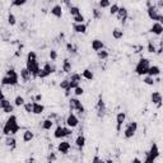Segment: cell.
<instances>
[{"label":"cell","mask_w":163,"mask_h":163,"mask_svg":"<svg viewBox=\"0 0 163 163\" xmlns=\"http://www.w3.org/2000/svg\"><path fill=\"white\" fill-rule=\"evenodd\" d=\"M19 83V74L14 69L7 70V74L1 78V85H17Z\"/></svg>","instance_id":"cell-1"},{"label":"cell","mask_w":163,"mask_h":163,"mask_svg":"<svg viewBox=\"0 0 163 163\" xmlns=\"http://www.w3.org/2000/svg\"><path fill=\"white\" fill-rule=\"evenodd\" d=\"M149 68H151V60L147 57H141L135 66V73L140 76H143V75L145 76V75H148Z\"/></svg>","instance_id":"cell-2"},{"label":"cell","mask_w":163,"mask_h":163,"mask_svg":"<svg viewBox=\"0 0 163 163\" xmlns=\"http://www.w3.org/2000/svg\"><path fill=\"white\" fill-rule=\"evenodd\" d=\"M25 68H27L28 71L31 73V75L33 76V78L38 76L40 75V73H41V68H40V64H38L37 60H27Z\"/></svg>","instance_id":"cell-3"},{"label":"cell","mask_w":163,"mask_h":163,"mask_svg":"<svg viewBox=\"0 0 163 163\" xmlns=\"http://www.w3.org/2000/svg\"><path fill=\"white\" fill-rule=\"evenodd\" d=\"M69 108H70V111H76L79 115H83L85 112V108H84L83 103H82L76 97H73L69 100Z\"/></svg>","instance_id":"cell-4"},{"label":"cell","mask_w":163,"mask_h":163,"mask_svg":"<svg viewBox=\"0 0 163 163\" xmlns=\"http://www.w3.org/2000/svg\"><path fill=\"white\" fill-rule=\"evenodd\" d=\"M71 129L68 127V126H57L56 129H55V132H54V138L55 139H63L65 138V136H69L71 135Z\"/></svg>","instance_id":"cell-5"},{"label":"cell","mask_w":163,"mask_h":163,"mask_svg":"<svg viewBox=\"0 0 163 163\" xmlns=\"http://www.w3.org/2000/svg\"><path fill=\"white\" fill-rule=\"evenodd\" d=\"M18 124V119H17L15 115H10L9 119L7 120V122L4 124V126H3V134L5 135V136H9V130H10V127L12 126H14Z\"/></svg>","instance_id":"cell-6"},{"label":"cell","mask_w":163,"mask_h":163,"mask_svg":"<svg viewBox=\"0 0 163 163\" xmlns=\"http://www.w3.org/2000/svg\"><path fill=\"white\" fill-rule=\"evenodd\" d=\"M56 71V68H55L54 64H50V63H46L44 68L41 69V73H40V75H38V78H41V79H45L47 78V76H50L52 73Z\"/></svg>","instance_id":"cell-7"},{"label":"cell","mask_w":163,"mask_h":163,"mask_svg":"<svg viewBox=\"0 0 163 163\" xmlns=\"http://www.w3.org/2000/svg\"><path fill=\"white\" fill-rule=\"evenodd\" d=\"M136 130H138V122H136V121H131L126 126L125 131H124V136H125L126 139H130V138H132V136L135 135Z\"/></svg>","instance_id":"cell-8"},{"label":"cell","mask_w":163,"mask_h":163,"mask_svg":"<svg viewBox=\"0 0 163 163\" xmlns=\"http://www.w3.org/2000/svg\"><path fill=\"white\" fill-rule=\"evenodd\" d=\"M65 124H66V126H68V127L74 129V127H76V126L79 125V119L76 117L73 112H70V114H69V116H68L66 120H65Z\"/></svg>","instance_id":"cell-9"},{"label":"cell","mask_w":163,"mask_h":163,"mask_svg":"<svg viewBox=\"0 0 163 163\" xmlns=\"http://www.w3.org/2000/svg\"><path fill=\"white\" fill-rule=\"evenodd\" d=\"M147 13H148V17L151 18L152 20H154V22H158V18H159V13H158V9H157V7L153 5L152 7H149L148 9H147Z\"/></svg>","instance_id":"cell-10"},{"label":"cell","mask_w":163,"mask_h":163,"mask_svg":"<svg viewBox=\"0 0 163 163\" xmlns=\"http://www.w3.org/2000/svg\"><path fill=\"white\" fill-rule=\"evenodd\" d=\"M125 120H126V114L125 112H119L116 115V130L120 132L121 131V127L124 125V122H125Z\"/></svg>","instance_id":"cell-11"},{"label":"cell","mask_w":163,"mask_h":163,"mask_svg":"<svg viewBox=\"0 0 163 163\" xmlns=\"http://www.w3.org/2000/svg\"><path fill=\"white\" fill-rule=\"evenodd\" d=\"M147 154L151 158H153L154 161L157 159L158 157L161 156V152H159V148H158V145H157V143H153L152 144V147H151V149H149V152H147Z\"/></svg>","instance_id":"cell-12"},{"label":"cell","mask_w":163,"mask_h":163,"mask_svg":"<svg viewBox=\"0 0 163 163\" xmlns=\"http://www.w3.org/2000/svg\"><path fill=\"white\" fill-rule=\"evenodd\" d=\"M70 148H71V145H70L69 141L64 140V141H61V143H59L57 152L61 153V154H68V153H69V151H70Z\"/></svg>","instance_id":"cell-13"},{"label":"cell","mask_w":163,"mask_h":163,"mask_svg":"<svg viewBox=\"0 0 163 163\" xmlns=\"http://www.w3.org/2000/svg\"><path fill=\"white\" fill-rule=\"evenodd\" d=\"M149 32L153 33V35H156V36H161V35H163V25L158 22H154L153 25L151 27V29H149Z\"/></svg>","instance_id":"cell-14"},{"label":"cell","mask_w":163,"mask_h":163,"mask_svg":"<svg viewBox=\"0 0 163 163\" xmlns=\"http://www.w3.org/2000/svg\"><path fill=\"white\" fill-rule=\"evenodd\" d=\"M151 101H152L153 105H157V107H161L162 106V101H163L162 94L159 92H153L151 94Z\"/></svg>","instance_id":"cell-15"},{"label":"cell","mask_w":163,"mask_h":163,"mask_svg":"<svg viewBox=\"0 0 163 163\" xmlns=\"http://www.w3.org/2000/svg\"><path fill=\"white\" fill-rule=\"evenodd\" d=\"M97 111H98V117H103L105 115V111H106V105L103 100H102V96H100V98H98V102H97Z\"/></svg>","instance_id":"cell-16"},{"label":"cell","mask_w":163,"mask_h":163,"mask_svg":"<svg viewBox=\"0 0 163 163\" xmlns=\"http://www.w3.org/2000/svg\"><path fill=\"white\" fill-rule=\"evenodd\" d=\"M127 14H129V12H127V9L125 7H120V10H119V13H117V18H119V20L121 23H125L126 22V19H127Z\"/></svg>","instance_id":"cell-17"},{"label":"cell","mask_w":163,"mask_h":163,"mask_svg":"<svg viewBox=\"0 0 163 163\" xmlns=\"http://www.w3.org/2000/svg\"><path fill=\"white\" fill-rule=\"evenodd\" d=\"M92 50L97 51V52H98V51H101V50H105V44L101 40L96 38V40L92 41Z\"/></svg>","instance_id":"cell-18"},{"label":"cell","mask_w":163,"mask_h":163,"mask_svg":"<svg viewBox=\"0 0 163 163\" xmlns=\"http://www.w3.org/2000/svg\"><path fill=\"white\" fill-rule=\"evenodd\" d=\"M51 14H52L54 17H56V18H61L63 17V7L61 5H54L52 8H51Z\"/></svg>","instance_id":"cell-19"},{"label":"cell","mask_w":163,"mask_h":163,"mask_svg":"<svg viewBox=\"0 0 163 163\" xmlns=\"http://www.w3.org/2000/svg\"><path fill=\"white\" fill-rule=\"evenodd\" d=\"M45 111V106L40 103V102H33V112L35 115H41Z\"/></svg>","instance_id":"cell-20"},{"label":"cell","mask_w":163,"mask_h":163,"mask_svg":"<svg viewBox=\"0 0 163 163\" xmlns=\"http://www.w3.org/2000/svg\"><path fill=\"white\" fill-rule=\"evenodd\" d=\"M159 74H161L159 66H157V65H151V68H149V70H148V75L152 76V78H154V76H158Z\"/></svg>","instance_id":"cell-21"},{"label":"cell","mask_w":163,"mask_h":163,"mask_svg":"<svg viewBox=\"0 0 163 163\" xmlns=\"http://www.w3.org/2000/svg\"><path fill=\"white\" fill-rule=\"evenodd\" d=\"M73 29H74V32H76V33H85L87 32V24L85 23H82V24L74 23L73 24Z\"/></svg>","instance_id":"cell-22"},{"label":"cell","mask_w":163,"mask_h":163,"mask_svg":"<svg viewBox=\"0 0 163 163\" xmlns=\"http://www.w3.org/2000/svg\"><path fill=\"white\" fill-rule=\"evenodd\" d=\"M75 145L78 147L79 149H83L84 148V145H85V136L83 134H80L76 136V139H75Z\"/></svg>","instance_id":"cell-23"},{"label":"cell","mask_w":163,"mask_h":163,"mask_svg":"<svg viewBox=\"0 0 163 163\" xmlns=\"http://www.w3.org/2000/svg\"><path fill=\"white\" fill-rule=\"evenodd\" d=\"M61 69L64 73H66V74H69V73H71V63H70V60L69 59H65L63 61V66H61Z\"/></svg>","instance_id":"cell-24"},{"label":"cell","mask_w":163,"mask_h":163,"mask_svg":"<svg viewBox=\"0 0 163 163\" xmlns=\"http://www.w3.org/2000/svg\"><path fill=\"white\" fill-rule=\"evenodd\" d=\"M20 78H22L23 82H28L31 79V73L28 71L27 68H23V69H20Z\"/></svg>","instance_id":"cell-25"},{"label":"cell","mask_w":163,"mask_h":163,"mask_svg":"<svg viewBox=\"0 0 163 163\" xmlns=\"http://www.w3.org/2000/svg\"><path fill=\"white\" fill-rule=\"evenodd\" d=\"M54 126V120L51 119H46L44 122H42V130H51V127Z\"/></svg>","instance_id":"cell-26"},{"label":"cell","mask_w":163,"mask_h":163,"mask_svg":"<svg viewBox=\"0 0 163 163\" xmlns=\"http://www.w3.org/2000/svg\"><path fill=\"white\" fill-rule=\"evenodd\" d=\"M82 76H83L84 79H87V80H93V79H94L93 71L89 70V69H84L83 73H82Z\"/></svg>","instance_id":"cell-27"},{"label":"cell","mask_w":163,"mask_h":163,"mask_svg":"<svg viewBox=\"0 0 163 163\" xmlns=\"http://www.w3.org/2000/svg\"><path fill=\"white\" fill-rule=\"evenodd\" d=\"M33 136H35V134L31 130H25L23 132V141L24 143H28V141H31L33 139Z\"/></svg>","instance_id":"cell-28"},{"label":"cell","mask_w":163,"mask_h":163,"mask_svg":"<svg viewBox=\"0 0 163 163\" xmlns=\"http://www.w3.org/2000/svg\"><path fill=\"white\" fill-rule=\"evenodd\" d=\"M112 37L115 38V40H121V38L124 37V31L120 28H115L112 31Z\"/></svg>","instance_id":"cell-29"},{"label":"cell","mask_w":163,"mask_h":163,"mask_svg":"<svg viewBox=\"0 0 163 163\" xmlns=\"http://www.w3.org/2000/svg\"><path fill=\"white\" fill-rule=\"evenodd\" d=\"M15 143H17V140L14 136H7L5 138V145L7 147H10V148H14L15 147Z\"/></svg>","instance_id":"cell-30"},{"label":"cell","mask_w":163,"mask_h":163,"mask_svg":"<svg viewBox=\"0 0 163 163\" xmlns=\"http://www.w3.org/2000/svg\"><path fill=\"white\" fill-rule=\"evenodd\" d=\"M25 105V100L23 96H17L14 98V106L15 107H20V106H24Z\"/></svg>","instance_id":"cell-31"},{"label":"cell","mask_w":163,"mask_h":163,"mask_svg":"<svg viewBox=\"0 0 163 163\" xmlns=\"http://www.w3.org/2000/svg\"><path fill=\"white\" fill-rule=\"evenodd\" d=\"M59 87L61 88V89H64V91L69 89V88H70V80H69V79H63L61 82H60Z\"/></svg>","instance_id":"cell-32"},{"label":"cell","mask_w":163,"mask_h":163,"mask_svg":"<svg viewBox=\"0 0 163 163\" xmlns=\"http://www.w3.org/2000/svg\"><path fill=\"white\" fill-rule=\"evenodd\" d=\"M119 10H120V5H119V4H116V3H114L110 7V14L111 15H117Z\"/></svg>","instance_id":"cell-33"},{"label":"cell","mask_w":163,"mask_h":163,"mask_svg":"<svg viewBox=\"0 0 163 163\" xmlns=\"http://www.w3.org/2000/svg\"><path fill=\"white\" fill-rule=\"evenodd\" d=\"M97 56L101 60H106V59H108L110 54H108V51H106V50H101V51H98L97 52Z\"/></svg>","instance_id":"cell-34"},{"label":"cell","mask_w":163,"mask_h":163,"mask_svg":"<svg viewBox=\"0 0 163 163\" xmlns=\"http://www.w3.org/2000/svg\"><path fill=\"white\" fill-rule=\"evenodd\" d=\"M69 13H70V15L74 18V17H76V15H79V14H82L80 13V9L78 7H75V5H73L70 9H69Z\"/></svg>","instance_id":"cell-35"},{"label":"cell","mask_w":163,"mask_h":163,"mask_svg":"<svg viewBox=\"0 0 163 163\" xmlns=\"http://www.w3.org/2000/svg\"><path fill=\"white\" fill-rule=\"evenodd\" d=\"M9 105H10V102L8 101L7 98H5V96H4V94L1 93V101H0V108L4 110V108H5V107H8Z\"/></svg>","instance_id":"cell-36"},{"label":"cell","mask_w":163,"mask_h":163,"mask_svg":"<svg viewBox=\"0 0 163 163\" xmlns=\"http://www.w3.org/2000/svg\"><path fill=\"white\" fill-rule=\"evenodd\" d=\"M69 80L70 82H78V83H80V82H82V75L78 74V73H73V74H70Z\"/></svg>","instance_id":"cell-37"},{"label":"cell","mask_w":163,"mask_h":163,"mask_svg":"<svg viewBox=\"0 0 163 163\" xmlns=\"http://www.w3.org/2000/svg\"><path fill=\"white\" fill-rule=\"evenodd\" d=\"M143 83L144 84H147V85H154V78H152V76H149V75H145L144 78H143Z\"/></svg>","instance_id":"cell-38"},{"label":"cell","mask_w":163,"mask_h":163,"mask_svg":"<svg viewBox=\"0 0 163 163\" xmlns=\"http://www.w3.org/2000/svg\"><path fill=\"white\" fill-rule=\"evenodd\" d=\"M23 107H24V111L27 114H32L33 112V102H25V105Z\"/></svg>","instance_id":"cell-39"},{"label":"cell","mask_w":163,"mask_h":163,"mask_svg":"<svg viewBox=\"0 0 163 163\" xmlns=\"http://www.w3.org/2000/svg\"><path fill=\"white\" fill-rule=\"evenodd\" d=\"M56 162V153L50 152L47 154V163H55Z\"/></svg>","instance_id":"cell-40"},{"label":"cell","mask_w":163,"mask_h":163,"mask_svg":"<svg viewBox=\"0 0 163 163\" xmlns=\"http://www.w3.org/2000/svg\"><path fill=\"white\" fill-rule=\"evenodd\" d=\"M66 50L69 54H76V47L71 44V42H68L66 44Z\"/></svg>","instance_id":"cell-41"},{"label":"cell","mask_w":163,"mask_h":163,"mask_svg":"<svg viewBox=\"0 0 163 163\" xmlns=\"http://www.w3.org/2000/svg\"><path fill=\"white\" fill-rule=\"evenodd\" d=\"M73 20H74V23H76V24H82V23H84L85 18H84L83 14H79V15L74 17V18H73Z\"/></svg>","instance_id":"cell-42"},{"label":"cell","mask_w":163,"mask_h":163,"mask_svg":"<svg viewBox=\"0 0 163 163\" xmlns=\"http://www.w3.org/2000/svg\"><path fill=\"white\" fill-rule=\"evenodd\" d=\"M8 23L10 25H15V23H17V18L13 13H9V14H8Z\"/></svg>","instance_id":"cell-43"},{"label":"cell","mask_w":163,"mask_h":163,"mask_svg":"<svg viewBox=\"0 0 163 163\" xmlns=\"http://www.w3.org/2000/svg\"><path fill=\"white\" fill-rule=\"evenodd\" d=\"M98 5H100V8L101 9H105V8H110L112 4H111L108 0H101L100 3H98Z\"/></svg>","instance_id":"cell-44"},{"label":"cell","mask_w":163,"mask_h":163,"mask_svg":"<svg viewBox=\"0 0 163 163\" xmlns=\"http://www.w3.org/2000/svg\"><path fill=\"white\" fill-rule=\"evenodd\" d=\"M92 12H93V18H94V19H100V18H102V10L97 9V8H94Z\"/></svg>","instance_id":"cell-45"},{"label":"cell","mask_w":163,"mask_h":163,"mask_svg":"<svg viewBox=\"0 0 163 163\" xmlns=\"http://www.w3.org/2000/svg\"><path fill=\"white\" fill-rule=\"evenodd\" d=\"M19 130H20V126L18 125V124H17V125H14V126H12V127H10V130H9V135H15Z\"/></svg>","instance_id":"cell-46"},{"label":"cell","mask_w":163,"mask_h":163,"mask_svg":"<svg viewBox=\"0 0 163 163\" xmlns=\"http://www.w3.org/2000/svg\"><path fill=\"white\" fill-rule=\"evenodd\" d=\"M147 49H148V52H151V54L157 52V49H156V46H154V44H153L152 41L148 44V47H147Z\"/></svg>","instance_id":"cell-47"},{"label":"cell","mask_w":163,"mask_h":163,"mask_svg":"<svg viewBox=\"0 0 163 163\" xmlns=\"http://www.w3.org/2000/svg\"><path fill=\"white\" fill-rule=\"evenodd\" d=\"M25 3H27V0H14V1L12 3V5L13 7H22Z\"/></svg>","instance_id":"cell-48"},{"label":"cell","mask_w":163,"mask_h":163,"mask_svg":"<svg viewBox=\"0 0 163 163\" xmlns=\"http://www.w3.org/2000/svg\"><path fill=\"white\" fill-rule=\"evenodd\" d=\"M83 93H84V89L82 88L80 85H79L78 88H75V89H74V94H75V97H80V96H83Z\"/></svg>","instance_id":"cell-49"},{"label":"cell","mask_w":163,"mask_h":163,"mask_svg":"<svg viewBox=\"0 0 163 163\" xmlns=\"http://www.w3.org/2000/svg\"><path fill=\"white\" fill-rule=\"evenodd\" d=\"M27 60H37V55L35 51H29L27 54Z\"/></svg>","instance_id":"cell-50"},{"label":"cell","mask_w":163,"mask_h":163,"mask_svg":"<svg viewBox=\"0 0 163 163\" xmlns=\"http://www.w3.org/2000/svg\"><path fill=\"white\" fill-rule=\"evenodd\" d=\"M13 111H14V106H13V105H9L8 107H5V108L3 110V112H4V114H9V115H12Z\"/></svg>","instance_id":"cell-51"},{"label":"cell","mask_w":163,"mask_h":163,"mask_svg":"<svg viewBox=\"0 0 163 163\" xmlns=\"http://www.w3.org/2000/svg\"><path fill=\"white\" fill-rule=\"evenodd\" d=\"M92 163H106V161H103L102 158H100L98 154H96V156L93 157V159H92Z\"/></svg>","instance_id":"cell-52"},{"label":"cell","mask_w":163,"mask_h":163,"mask_svg":"<svg viewBox=\"0 0 163 163\" xmlns=\"http://www.w3.org/2000/svg\"><path fill=\"white\" fill-rule=\"evenodd\" d=\"M49 55H50V59L52 60V61H55V60L57 59V52H56V51H55V50H51Z\"/></svg>","instance_id":"cell-53"},{"label":"cell","mask_w":163,"mask_h":163,"mask_svg":"<svg viewBox=\"0 0 163 163\" xmlns=\"http://www.w3.org/2000/svg\"><path fill=\"white\" fill-rule=\"evenodd\" d=\"M154 162H156V161H154L153 158H151V157H149L147 153H145V159H144V162H143V163H154Z\"/></svg>","instance_id":"cell-54"},{"label":"cell","mask_w":163,"mask_h":163,"mask_svg":"<svg viewBox=\"0 0 163 163\" xmlns=\"http://www.w3.org/2000/svg\"><path fill=\"white\" fill-rule=\"evenodd\" d=\"M40 101H42V94L38 93V94H36V97H35V102H40Z\"/></svg>","instance_id":"cell-55"},{"label":"cell","mask_w":163,"mask_h":163,"mask_svg":"<svg viewBox=\"0 0 163 163\" xmlns=\"http://www.w3.org/2000/svg\"><path fill=\"white\" fill-rule=\"evenodd\" d=\"M130 163H143L140 161V158H138V157H135V158H132V161L130 162Z\"/></svg>","instance_id":"cell-56"},{"label":"cell","mask_w":163,"mask_h":163,"mask_svg":"<svg viewBox=\"0 0 163 163\" xmlns=\"http://www.w3.org/2000/svg\"><path fill=\"white\" fill-rule=\"evenodd\" d=\"M157 9H159V8H163V0H159V1H157Z\"/></svg>","instance_id":"cell-57"},{"label":"cell","mask_w":163,"mask_h":163,"mask_svg":"<svg viewBox=\"0 0 163 163\" xmlns=\"http://www.w3.org/2000/svg\"><path fill=\"white\" fill-rule=\"evenodd\" d=\"M158 23H161L163 25V14H159V18H158Z\"/></svg>","instance_id":"cell-58"},{"label":"cell","mask_w":163,"mask_h":163,"mask_svg":"<svg viewBox=\"0 0 163 163\" xmlns=\"http://www.w3.org/2000/svg\"><path fill=\"white\" fill-rule=\"evenodd\" d=\"M70 93H71V89H70V88H69V89H66V91H65V96H66V97H69V96H70Z\"/></svg>","instance_id":"cell-59"},{"label":"cell","mask_w":163,"mask_h":163,"mask_svg":"<svg viewBox=\"0 0 163 163\" xmlns=\"http://www.w3.org/2000/svg\"><path fill=\"white\" fill-rule=\"evenodd\" d=\"M27 163H35V159H28Z\"/></svg>","instance_id":"cell-60"},{"label":"cell","mask_w":163,"mask_h":163,"mask_svg":"<svg viewBox=\"0 0 163 163\" xmlns=\"http://www.w3.org/2000/svg\"><path fill=\"white\" fill-rule=\"evenodd\" d=\"M106 163H114V161H112V159H107Z\"/></svg>","instance_id":"cell-61"}]
</instances>
